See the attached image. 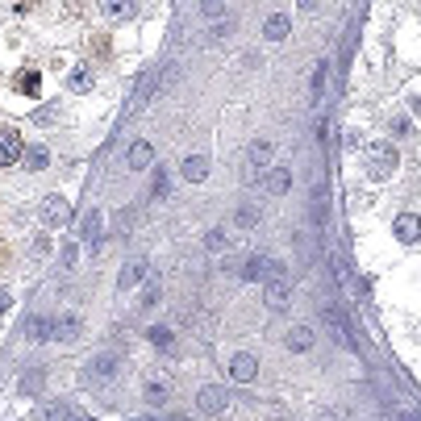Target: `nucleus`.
Masks as SVG:
<instances>
[{
    "instance_id": "nucleus-1",
    "label": "nucleus",
    "mask_w": 421,
    "mask_h": 421,
    "mask_svg": "<svg viewBox=\"0 0 421 421\" xmlns=\"http://www.w3.org/2000/svg\"><path fill=\"white\" fill-rule=\"evenodd\" d=\"M392 171H396V150L388 142L367 146V176H372V180H388Z\"/></svg>"
},
{
    "instance_id": "nucleus-2",
    "label": "nucleus",
    "mask_w": 421,
    "mask_h": 421,
    "mask_svg": "<svg viewBox=\"0 0 421 421\" xmlns=\"http://www.w3.org/2000/svg\"><path fill=\"white\" fill-rule=\"evenodd\" d=\"M38 217H42V226L46 230H63L67 221H71V204H67V196H46L42 204H38Z\"/></svg>"
},
{
    "instance_id": "nucleus-3",
    "label": "nucleus",
    "mask_w": 421,
    "mask_h": 421,
    "mask_svg": "<svg viewBox=\"0 0 421 421\" xmlns=\"http://www.w3.org/2000/svg\"><path fill=\"white\" fill-rule=\"evenodd\" d=\"M21 154H25V142L13 125H0V167H13L21 163Z\"/></svg>"
},
{
    "instance_id": "nucleus-4",
    "label": "nucleus",
    "mask_w": 421,
    "mask_h": 421,
    "mask_svg": "<svg viewBox=\"0 0 421 421\" xmlns=\"http://www.w3.org/2000/svg\"><path fill=\"white\" fill-rule=\"evenodd\" d=\"M267 163H272V142H250L246 150V180H263L267 176Z\"/></svg>"
},
{
    "instance_id": "nucleus-5",
    "label": "nucleus",
    "mask_w": 421,
    "mask_h": 421,
    "mask_svg": "<svg viewBox=\"0 0 421 421\" xmlns=\"http://www.w3.org/2000/svg\"><path fill=\"white\" fill-rule=\"evenodd\" d=\"M96 9L104 21H134L138 17V0H96Z\"/></svg>"
},
{
    "instance_id": "nucleus-6",
    "label": "nucleus",
    "mask_w": 421,
    "mask_h": 421,
    "mask_svg": "<svg viewBox=\"0 0 421 421\" xmlns=\"http://www.w3.org/2000/svg\"><path fill=\"white\" fill-rule=\"evenodd\" d=\"M230 376H234L238 384L254 380V376H258V359H254V354H234V359H230Z\"/></svg>"
},
{
    "instance_id": "nucleus-7",
    "label": "nucleus",
    "mask_w": 421,
    "mask_h": 421,
    "mask_svg": "<svg viewBox=\"0 0 421 421\" xmlns=\"http://www.w3.org/2000/svg\"><path fill=\"white\" fill-rule=\"evenodd\" d=\"M196 409H200V413H221V409H226V388H217V384L200 388V396H196Z\"/></svg>"
},
{
    "instance_id": "nucleus-8",
    "label": "nucleus",
    "mask_w": 421,
    "mask_h": 421,
    "mask_svg": "<svg viewBox=\"0 0 421 421\" xmlns=\"http://www.w3.org/2000/svg\"><path fill=\"white\" fill-rule=\"evenodd\" d=\"M125 163H130L134 171H146V167L154 163V150H150V142H134V146L125 150Z\"/></svg>"
},
{
    "instance_id": "nucleus-9",
    "label": "nucleus",
    "mask_w": 421,
    "mask_h": 421,
    "mask_svg": "<svg viewBox=\"0 0 421 421\" xmlns=\"http://www.w3.org/2000/svg\"><path fill=\"white\" fill-rule=\"evenodd\" d=\"M38 88H42V75H38L34 67H21V71L13 75V92H21V96H38Z\"/></svg>"
},
{
    "instance_id": "nucleus-10",
    "label": "nucleus",
    "mask_w": 421,
    "mask_h": 421,
    "mask_svg": "<svg viewBox=\"0 0 421 421\" xmlns=\"http://www.w3.org/2000/svg\"><path fill=\"white\" fill-rule=\"evenodd\" d=\"M288 296H292L288 280H267V284H263V300L276 304V309H284V304H288Z\"/></svg>"
},
{
    "instance_id": "nucleus-11",
    "label": "nucleus",
    "mask_w": 421,
    "mask_h": 421,
    "mask_svg": "<svg viewBox=\"0 0 421 421\" xmlns=\"http://www.w3.org/2000/svg\"><path fill=\"white\" fill-rule=\"evenodd\" d=\"M396 238L400 242H421V217H413V213L396 217Z\"/></svg>"
},
{
    "instance_id": "nucleus-12",
    "label": "nucleus",
    "mask_w": 421,
    "mask_h": 421,
    "mask_svg": "<svg viewBox=\"0 0 421 421\" xmlns=\"http://www.w3.org/2000/svg\"><path fill=\"white\" fill-rule=\"evenodd\" d=\"M208 176V154H188V163H184V180L188 184H200Z\"/></svg>"
},
{
    "instance_id": "nucleus-13",
    "label": "nucleus",
    "mask_w": 421,
    "mask_h": 421,
    "mask_svg": "<svg viewBox=\"0 0 421 421\" xmlns=\"http://www.w3.org/2000/svg\"><path fill=\"white\" fill-rule=\"evenodd\" d=\"M21 163H25L29 171H46V167H50V150H46V146H25Z\"/></svg>"
},
{
    "instance_id": "nucleus-14",
    "label": "nucleus",
    "mask_w": 421,
    "mask_h": 421,
    "mask_svg": "<svg viewBox=\"0 0 421 421\" xmlns=\"http://www.w3.org/2000/svg\"><path fill=\"white\" fill-rule=\"evenodd\" d=\"M67 88H71V92H92V67H88V63L71 67V71H67Z\"/></svg>"
},
{
    "instance_id": "nucleus-15",
    "label": "nucleus",
    "mask_w": 421,
    "mask_h": 421,
    "mask_svg": "<svg viewBox=\"0 0 421 421\" xmlns=\"http://www.w3.org/2000/svg\"><path fill=\"white\" fill-rule=\"evenodd\" d=\"M263 263H267V254H250V258L242 263V280L258 284V280H263Z\"/></svg>"
},
{
    "instance_id": "nucleus-16",
    "label": "nucleus",
    "mask_w": 421,
    "mask_h": 421,
    "mask_svg": "<svg viewBox=\"0 0 421 421\" xmlns=\"http://www.w3.org/2000/svg\"><path fill=\"white\" fill-rule=\"evenodd\" d=\"M288 350H309L313 346V330H304V326H296V330H288Z\"/></svg>"
},
{
    "instance_id": "nucleus-17",
    "label": "nucleus",
    "mask_w": 421,
    "mask_h": 421,
    "mask_svg": "<svg viewBox=\"0 0 421 421\" xmlns=\"http://www.w3.org/2000/svg\"><path fill=\"white\" fill-rule=\"evenodd\" d=\"M288 29H292V21H288L284 13H276V17L267 21V38H272V42H280V38H288Z\"/></svg>"
},
{
    "instance_id": "nucleus-18",
    "label": "nucleus",
    "mask_w": 421,
    "mask_h": 421,
    "mask_svg": "<svg viewBox=\"0 0 421 421\" xmlns=\"http://www.w3.org/2000/svg\"><path fill=\"white\" fill-rule=\"evenodd\" d=\"M234 221H238V230H254V226H258V208H254V204H242Z\"/></svg>"
},
{
    "instance_id": "nucleus-19",
    "label": "nucleus",
    "mask_w": 421,
    "mask_h": 421,
    "mask_svg": "<svg viewBox=\"0 0 421 421\" xmlns=\"http://www.w3.org/2000/svg\"><path fill=\"white\" fill-rule=\"evenodd\" d=\"M75 334H80V317H59V326H55L50 338H75Z\"/></svg>"
},
{
    "instance_id": "nucleus-20",
    "label": "nucleus",
    "mask_w": 421,
    "mask_h": 421,
    "mask_svg": "<svg viewBox=\"0 0 421 421\" xmlns=\"http://www.w3.org/2000/svg\"><path fill=\"white\" fill-rule=\"evenodd\" d=\"M171 192V176H167V167H159L154 171V184H150V196H167Z\"/></svg>"
},
{
    "instance_id": "nucleus-21",
    "label": "nucleus",
    "mask_w": 421,
    "mask_h": 421,
    "mask_svg": "<svg viewBox=\"0 0 421 421\" xmlns=\"http://www.w3.org/2000/svg\"><path fill=\"white\" fill-rule=\"evenodd\" d=\"M142 272H146V263H142V258H138V263H130V267L121 272V288H134V284L142 280Z\"/></svg>"
},
{
    "instance_id": "nucleus-22",
    "label": "nucleus",
    "mask_w": 421,
    "mask_h": 421,
    "mask_svg": "<svg viewBox=\"0 0 421 421\" xmlns=\"http://www.w3.org/2000/svg\"><path fill=\"white\" fill-rule=\"evenodd\" d=\"M50 334H55V326H50L46 317H34V326H29V338H34V342H46Z\"/></svg>"
},
{
    "instance_id": "nucleus-23",
    "label": "nucleus",
    "mask_w": 421,
    "mask_h": 421,
    "mask_svg": "<svg viewBox=\"0 0 421 421\" xmlns=\"http://www.w3.org/2000/svg\"><path fill=\"white\" fill-rule=\"evenodd\" d=\"M288 188H292V176H288L284 167H276V171H272V192H276V196H284Z\"/></svg>"
},
{
    "instance_id": "nucleus-24",
    "label": "nucleus",
    "mask_w": 421,
    "mask_h": 421,
    "mask_svg": "<svg viewBox=\"0 0 421 421\" xmlns=\"http://www.w3.org/2000/svg\"><path fill=\"white\" fill-rule=\"evenodd\" d=\"M167 396H171V388H167V384H159V380L146 384V400H150V405H159V400H167Z\"/></svg>"
},
{
    "instance_id": "nucleus-25",
    "label": "nucleus",
    "mask_w": 421,
    "mask_h": 421,
    "mask_svg": "<svg viewBox=\"0 0 421 421\" xmlns=\"http://www.w3.org/2000/svg\"><path fill=\"white\" fill-rule=\"evenodd\" d=\"M154 346H171V330H163V326H150V334H146Z\"/></svg>"
},
{
    "instance_id": "nucleus-26",
    "label": "nucleus",
    "mask_w": 421,
    "mask_h": 421,
    "mask_svg": "<svg viewBox=\"0 0 421 421\" xmlns=\"http://www.w3.org/2000/svg\"><path fill=\"white\" fill-rule=\"evenodd\" d=\"M200 9H204V17H221V9H226V0H200Z\"/></svg>"
},
{
    "instance_id": "nucleus-27",
    "label": "nucleus",
    "mask_w": 421,
    "mask_h": 421,
    "mask_svg": "<svg viewBox=\"0 0 421 421\" xmlns=\"http://www.w3.org/2000/svg\"><path fill=\"white\" fill-rule=\"evenodd\" d=\"M96 226H100V208H92V213H88V221H84V234H88V242H96Z\"/></svg>"
},
{
    "instance_id": "nucleus-28",
    "label": "nucleus",
    "mask_w": 421,
    "mask_h": 421,
    "mask_svg": "<svg viewBox=\"0 0 421 421\" xmlns=\"http://www.w3.org/2000/svg\"><path fill=\"white\" fill-rule=\"evenodd\" d=\"M55 113H59V109H55V104H50V109L34 113V121H38V125H55Z\"/></svg>"
},
{
    "instance_id": "nucleus-29",
    "label": "nucleus",
    "mask_w": 421,
    "mask_h": 421,
    "mask_svg": "<svg viewBox=\"0 0 421 421\" xmlns=\"http://www.w3.org/2000/svg\"><path fill=\"white\" fill-rule=\"evenodd\" d=\"M154 300H159V284H146V292H142V304H146V309H150V304H154Z\"/></svg>"
},
{
    "instance_id": "nucleus-30",
    "label": "nucleus",
    "mask_w": 421,
    "mask_h": 421,
    "mask_svg": "<svg viewBox=\"0 0 421 421\" xmlns=\"http://www.w3.org/2000/svg\"><path fill=\"white\" fill-rule=\"evenodd\" d=\"M9 304H13V296H9V292H5V288H0V313H5V309H9Z\"/></svg>"
},
{
    "instance_id": "nucleus-31",
    "label": "nucleus",
    "mask_w": 421,
    "mask_h": 421,
    "mask_svg": "<svg viewBox=\"0 0 421 421\" xmlns=\"http://www.w3.org/2000/svg\"><path fill=\"white\" fill-rule=\"evenodd\" d=\"M296 5H300V9L309 13V9H317V0H296Z\"/></svg>"
},
{
    "instance_id": "nucleus-32",
    "label": "nucleus",
    "mask_w": 421,
    "mask_h": 421,
    "mask_svg": "<svg viewBox=\"0 0 421 421\" xmlns=\"http://www.w3.org/2000/svg\"><path fill=\"white\" fill-rule=\"evenodd\" d=\"M413 109H417V113H421V96H417V100H413Z\"/></svg>"
},
{
    "instance_id": "nucleus-33",
    "label": "nucleus",
    "mask_w": 421,
    "mask_h": 421,
    "mask_svg": "<svg viewBox=\"0 0 421 421\" xmlns=\"http://www.w3.org/2000/svg\"><path fill=\"white\" fill-rule=\"evenodd\" d=\"M146 421H159V417H146Z\"/></svg>"
}]
</instances>
